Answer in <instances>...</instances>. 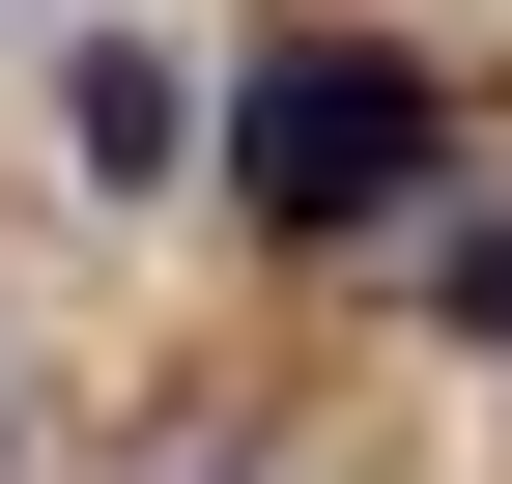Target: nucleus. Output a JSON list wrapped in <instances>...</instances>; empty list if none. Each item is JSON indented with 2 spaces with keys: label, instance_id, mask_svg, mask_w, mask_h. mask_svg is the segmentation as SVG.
I'll return each mask as SVG.
<instances>
[{
  "label": "nucleus",
  "instance_id": "1",
  "mask_svg": "<svg viewBox=\"0 0 512 484\" xmlns=\"http://www.w3.org/2000/svg\"><path fill=\"white\" fill-rule=\"evenodd\" d=\"M427 171H456V86L370 57V29H285V57L228 86V200H256V228H399Z\"/></svg>",
  "mask_w": 512,
  "mask_h": 484
},
{
  "label": "nucleus",
  "instance_id": "2",
  "mask_svg": "<svg viewBox=\"0 0 512 484\" xmlns=\"http://www.w3.org/2000/svg\"><path fill=\"white\" fill-rule=\"evenodd\" d=\"M456 314H484V342H512V228H484V257H456Z\"/></svg>",
  "mask_w": 512,
  "mask_h": 484
}]
</instances>
